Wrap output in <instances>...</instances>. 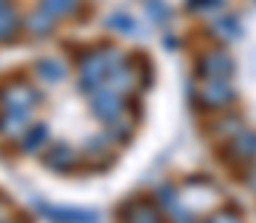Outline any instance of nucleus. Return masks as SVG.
<instances>
[{
	"instance_id": "7ed1b4c3",
	"label": "nucleus",
	"mask_w": 256,
	"mask_h": 223,
	"mask_svg": "<svg viewBox=\"0 0 256 223\" xmlns=\"http://www.w3.org/2000/svg\"><path fill=\"white\" fill-rule=\"evenodd\" d=\"M232 158H244V161H250L256 158V134L254 131H238L236 134V140H232V146L226 149Z\"/></svg>"
},
{
	"instance_id": "39448f33",
	"label": "nucleus",
	"mask_w": 256,
	"mask_h": 223,
	"mask_svg": "<svg viewBox=\"0 0 256 223\" xmlns=\"http://www.w3.org/2000/svg\"><path fill=\"white\" fill-rule=\"evenodd\" d=\"M45 6L51 9V15H63V12H72L78 6V0H45Z\"/></svg>"
},
{
	"instance_id": "f257e3e1",
	"label": "nucleus",
	"mask_w": 256,
	"mask_h": 223,
	"mask_svg": "<svg viewBox=\"0 0 256 223\" xmlns=\"http://www.w3.org/2000/svg\"><path fill=\"white\" fill-rule=\"evenodd\" d=\"M232 86H230V77H206L200 86H196V101L208 110H220L232 101Z\"/></svg>"
},
{
	"instance_id": "20e7f679",
	"label": "nucleus",
	"mask_w": 256,
	"mask_h": 223,
	"mask_svg": "<svg viewBox=\"0 0 256 223\" xmlns=\"http://www.w3.org/2000/svg\"><path fill=\"white\" fill-rule=\"evenodd\" d=\"M214 33H218L220 39L232 42V39L242 36V24H238L236 15H218V21H214Z\"/></svg>"
},
{
	"instance_id": "0eeeda50",
	"label": "nucleus",
	"mask_w": 256,
	"mask_h": 223,
	"mask_svg": "<svg viewBox=\"0 0 256 223\" xmlns=\"http://www.w3.org/2000/svg\"><path fill=\"white\" fill-rule=\"evenodd\" d=\"M194 9H200V12H206L208 6H220V0H191Z\"/></svg>"
},
{
	"instance_id": "423d86ee",
	"label": "nucleus",
	"mask_w": 256,
	"mask_h": 223,
	"mask_svg": "<svg viewBox=\"0 0 256 223\" xmlns=\"http://www.w3.org/2000/svg\"><path fill=\"white\" fill-rule=\"evenodd\" d=\"M212 223H242V218H238L236 212H220V215H218Z\"/></svg>"
},
{
	"instance_id": "f03ea898",
	"label": "nucleus",
	"mask_w": 256,
	"mask_h": 223,
	"mask_svg": "<svg viewBox=\"0 0 256 223\" xmlns=\"http://www.w3.org/2000/svg\"><path fill=\"white\" fill-rule=\"evenodd\" d=\"M200 74H202V77H230V74H232V63H230V57L220 54V51L202 54V60H200Z\"/></svg>"
}]
</instances>
